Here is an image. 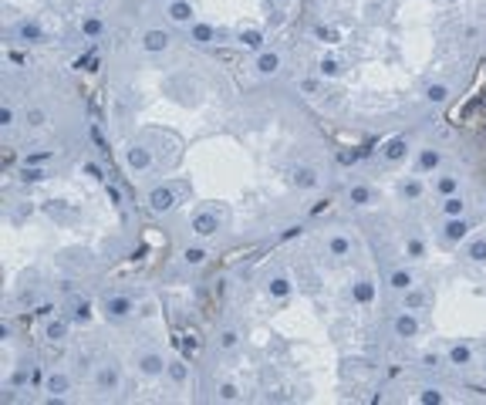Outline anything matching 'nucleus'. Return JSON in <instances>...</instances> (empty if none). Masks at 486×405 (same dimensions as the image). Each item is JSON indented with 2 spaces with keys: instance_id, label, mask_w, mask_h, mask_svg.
Listing matches in <instances>:
<instances>
[{
  "instance_id": "1",
  "label": "nucleus",
  "mask_w": 486,
  "mask_h": 405,
  "mask_svg": "<svg viewBox=\"0 0 486 405\" xmlns=\"http://www.w3.org/2000/svg\"><path fill=\"white\" fill-rule=\"evenodd\" d=\"M196 226H199V233H213V216H199V220H196Z\"/></svg>"
},
{
  "instance_id": "2",
  "label": "nucleus",
  "mask_w": 486,
  "mask_h": 405,
  "mask_svg": "<svg viewBox=\"0 0 486 405\" xmlns=\"http://www.w3.org/2000/svg\"><path fill=\"white\" fill-rule=\"evenodd\" d=\"M152 199H156V206L162 210V206H169V202H172V196H169V192H156Z\"/></svg>"
},
{
  "instance_id": "3",
  "label": "nucleus",
  "mask_w": 486,
  "mask_h": 405,
  "mask_svg": "<svg viewBox=\"0 0 486 405\" xmlns=\"http://www.w3.org/2000/svg\"><path fill=\"white\" fill-rule=\"evenodd\" d=\"M398 331H402V334H412L415 324H412V321H398Z\"/></svg>"
},
{
  "instance_id": "4",
  "label": "nucleus",
  "mask_w": 486,
  "mask_h": 405,
  "mask_svg": "<svg viewBox=\"0 0 486 405\" xmlns=\"http://www.w3.org/2000/svg\"><path fill=\"white\" fill-rule=\"evenodd\" d=\"M149 47H162V34H149Z\"/></svg>"
},
{
  "instance_id": "5",
  "label": "nucleus",
  "mask_w": 486,
  "mask_h": 405,
  "mask_svg": "<svg viewBox=\"0 0 486 405\" xmlns=\"http://www.w3.org/2000/svg\"><path fill=\"white\" fill-rule=\"evenodd\" d=\"M449 233H452V236H463V233H466V226H463V223H452V226H449Z\"/></svg>"
},
{
  "instance_id": "6",
  "label": "nucleus",
  "mask_w": 486,
  "mask_h": 405,
  "mask_svg": "<svg viewBox=\"0 0 486 405\" xmlns=\"http://www.w3.org/2000/svg\"><path fill=\"white\" fill-rule=\"evenodd\" d=\"M277 68V57H263V71H273Z\"/></svg>"
},
{
  "instance_id": "7",
  "label": "nucleus",
  "mask_w": 486,
  "mask_h": 405,
  "mask_svg": "<svg viewBox=\"0 0 486 405\" xmlns=\"http://www.w3.org/2000/svg\"><path fill=\"white\" fill-rule=\"evenodd\" d=\"M429 95H432V98H436V101H442V98H446V88H432Z\"/></svg>"
},
{
  "instance_id": "8",
  "label": "nucleus",
  "mask_w": 486,
  "mask_h": 405,
  "mask_svg": "<svg viewBox=\"0 0 486 405\" xmlns=\"http://www.w3.org/2000/svg\"><path fill=\"white\" fill-rule=\"evenodd\" d=\"M395 287H408V277H405V274H395Z\"/></svg>"
}]
</instances>
